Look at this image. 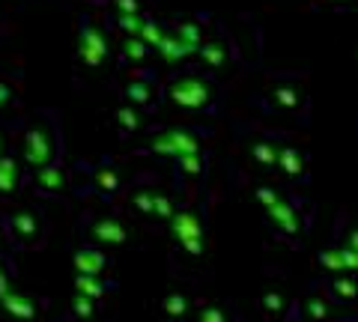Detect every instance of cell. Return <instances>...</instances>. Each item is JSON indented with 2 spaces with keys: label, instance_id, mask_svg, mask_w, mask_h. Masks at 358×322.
Masks as SVG:
<instances>
[{
  "label": "cell",
  "instance_id": "obj_9",
  "mask_svg": "<svg viewBox=\"0 0 358 322\" xmlns=\"http://www.w3.org/2000/svg\"><path fill=\"white\" fill-rule=\"evenodd\" d=\"M120 66H131V72H141V69H152L150 60H152V51L143 45L138 36H122L120 42V54H117Z\"/></svg>",
  "mask_w": 358,
  "mask_h": 322
},
{
  "label": "cell",
  "instance_id": "obj_1",
  "mask_svg": "<svg viewBox=\"0 0 358 322\" xmlns=\"http://www.w3.org/2000/svg\"><path fill=\"white\" fill-rule=\"evenodd\" d=\"M162 102H171L192 114H215L221 102V81L197 66H182L162 81Z\"/></svg>",
  "mask_w": 358,
  "mask_h": 322
},
{
  "label": "cell",
  "instance_id": "obj_2",
  "mask_svg": "<svg viewBox=\"0 0 358 322\" xmlns=\"http://www.w3.org/2000/svg\"><path fill=\"white\" fill-rule=\"evenodd\" d=\"M260 102L266 105V110L281 117H293V119H308L310 110V93L305 78L296 72H275L268 75V81L260 90Z\"/></svg>",
  "mask_w": 358,
  "mask_h": 322
},
{
  "label": "cell",
  "instance_id": "obj_8",
  "mask_svg": "<svg viewBox=\"0 0 358 322\" xmlns=\"http://www.w3.org/2000/svg\"><path fill=\"white\" fill-rule=\"evenodd\" d=\"M197 149H200L197 147V131H188V129H167V131H162V135L152 140V152L176 155V159L192 155Z\"/></svg>",
  "mask_w": 358,
  "mask_h": 322
},
{
  "label": "cell",
  "instance_id": "obj_12",
  "mask_svg": "<svg viewBox=\"0 0 358 322\" xmlns=\"http://www.w3.org/2000/svg\"><path fill=\"white\" fill-rule=\"evenodd\" d=\"M114 126L122 131V135H131V131H141L143 117H141V110H134L131 105H120L114 110Z\"/></svg>",
  "mask_w": 358,
  "mask_h": 322
},
{
  "label": "cell",
  "instance_id": "obj_7",
  "mask_svg": "<svg viewBox=\"0 0 358 322\" xmlns=\"http://www.w3.org/2000/svg\"><path fill=\"white\" fill-rule=\"evenodd\" d=\"M167 30H171V36H173L185 51H192V57H194L197 48L209 39L212 21H209V15H203V13H182V15H173L171 21H167Z\"/></svg>",
  "mask_w": 358,
  "mask_h": 322
},
{
  "label": "cell",
  "instance_id": "obj_16",
  "mask_svg": "<svg viewBox=\"0 0 358 322\" xmlns=\"http://www.w3.org/2000/svg\"><path fill=\"white\" fill-rule=\"evenodd\" d=\"M114 15H143V0H110Z\"/></svg>",
  "mask_w": 358,
  "mask_h": 322
},
{
  "label": "cell",
  "instance_id": "obj_10",
  "mask_svg": "<svg viewBox=\"0 0 358 322\" xmlns=\"http://www.w3.org/2000/svg\"><path fill=\"white\" fill-rule=\"evenodd\" d=\"M24 98V90H21V78L13 72H3L0 69V114H9L15 110Z\"/></svg>",
  "mask_w": 358,
  "mask_h": 322
},
{
  "label": "cell",
  "instance_id": "obj_13",
  "mask_svg": "<svg viewBox=\"0 0 358 322\" xmlns=\"http://www.w3.org/2000/svg\"><path fill=\"white\" fill-rule=\"evenodd\" d=\"M143 21H147V13L143 15H114V27L122 33V36H141Z\"/></svg>",
  "mask_w": 358,
  "mask_h": 322
},
{
  "label": "cell",
  "instance_id": "obj_5",
  "mask_svg": "<svg viewBox=\"0 0 358 322\" xmlns=\"http://www.w3.org/2000/svg\"><path fill=\"white\" fill-rule=\"evenodd\" d=\"M120 98L122 105H131L134 110H155L162 102V81L152 69L131 72V78L120 84Z\"/></svg>",
  "mask_w": 358,
  "mask_h": 322
},
{
  "label": "cell",
  "instance_id": "obj_14",
  "mask_svg": "<svg viewBox=\"0 0 358 322\" xmlns=\"http://www.w3.org/2000/svg\"><path fill=\"white\" fill-rule=\"evenodd\" d=\"M18 182V164L13 159H0V191H13Z\"/></svg>",
  "mask_w": 358,
  "mask_h": 322
},
{
  "label": "cell",
  "instance_id": "obj_19",
  "mask_svg": "<svg viewBox=\"0 0 358 322\" xmlns=\"http://www.w3.org/2000/svg\"><path fill=\"white\" fill-rule=\"evenodd\" d=\"M3 149H6V138H3V135H0V152H3Z\"/></svg>",
  "mask_w": 358,
  "mask_h": 322
},
{
  "label": "cell",
  "instance_id": "obj_21",
  "mask_svg": "<svg viewBox=\"0 0 358 322\" xmlns=\"http://www.w3.org/2000/svg\"><path fill=\"white\" fill-rule=\"evenodd\" d=\"M0 21H3V9H0Z\"/></svg>",
  "mask_w": 358,
  "mask_h": 322
},
{
  "label": "cell",
  "instance_id": "obj_18",
  "mask_svg": "<svg viewBox=\"0 0 358 322\" xmlns=\"http://www.w3.org/2000/svg\"><path fill=\"white\" fill-rule=\"evenodd\" d=\"M326 3H331V6H346V3H352V0H326Z\"/></svg>",
  "mask_w": 358,
  "mask_h": 322
},
{
  "label": "cell",
  "instance_id": "obj_15",
  "mask_svg": "<svg viewBox=\"0 0 358 322\" xmlns=\"http://www.w3.org/2000/svg\"><path fill=\"white\" fill-rule=\"evenodd\" d=\"M278 161H281V168L289 176H299L301 173V159H299V149L296 147H284L281 152H278Z\"/></svg>",
  "mask_w": 358,
  "mask_h": 322
},
{
  "label": "cell",
  "instance_id": "obj_4",
  "mask_svg": "<svg viewBox=\"0 0 358 322\" xmlns=\"http://www.w3.org/2000/svg\"><path fill=\"white\" fill-rule=\"evenodd\" d=\"M60 149V123L54 110H39L24 131V159L33 168H45Z\"/></svg>",
  "mask_w": 358,
  "mask_h": 322
},
{
  "label": "cell",
  "instance_id": "obj_20",
  "mask_svg": "<svg viewBox=\"0 0 358 322\" xmlns=\"http://www.w3.org/2000/svg\"><path fill=\"white\" fill-rule=\"evenodd\" d=\"M90 3H108V0H90Z\"/></svg>",
  "mask_w": 358,
  "mask_h": 322
},
{
  "label": "cell",
  "instance_id": "obj_22",
  "mask_svg": "<svg viewBox=\"0 0 358 322\" xmlns=\"http://www.w3.org/2000/svg\"><path fill=\"white\" fill-rule=\"evenodd\" d=\"M355 66H358V51H355Z\"/></svg>",
  "mask_w": 358,
  "mask_h": 322
},
{
  "label": "cell",
  "instance_id": "obj_11",
  "mask_svg": "<svg viewBox=\"0 0 358 322\" xmlns=\"http://www.w3.org/2000/svg\"><path fill=\"white\" fill-rule=\"evenodd\" d=\"M164 36H167V21H162V18H155V15H147V21H143V30H141V42L147 45L150 51H155L164 42Z\"/></svg>",
  "mask_w": 358,
  "mask_h": 322
},
{
  "label": "cell",
  "instance_id": "obj_6",
  "mask_svg": "<svg viewBox=\"0 0 358 322\" xmlns=\"http://www.w3.org/2000/svg\"><path fill=\"white\" fill-rule=\"evenodd\" d=\"M233 60H236V45H233L230 33L212 27L209 39H206L203 45L197 48V54H194L197 69H203V72H209V75H218L221 69H227Z\"/></svg>",
  "mask_w": 358,
  "mask_h": 322
},
{
  "label": "cell",
  "instance_id": "obj_17",
  "mask_svg": "<svg viewBox=\"0 0 358 322\" xmlns=\"http://www.w3.org/2000/svg\"><path fill=\"white\" fill-rule=\"evenodd\" d=\"M254 155H257V159H260L263 164L278 161V149H275V147H268V143H257V147H254Z\"/></svg>",
  "mask_w": 358,
  "mask_h": 322
},
{
  "label": "cell",
  "instance_id": "obj_3",
  "mask_svg": "<svg viewBox=\"0 0 358 322\" xmlns=\"http://www.w3.org/2000/svg\"><path fill=\"white\" fill-rule=\"evenodd\" d=\"M110 63V39L108 27L93 15L78 18V42H75V69L87 75L105 72Z\"/></svg>",
  "mask_w": 358,
  "mask_h": 322
}]
</instances>
